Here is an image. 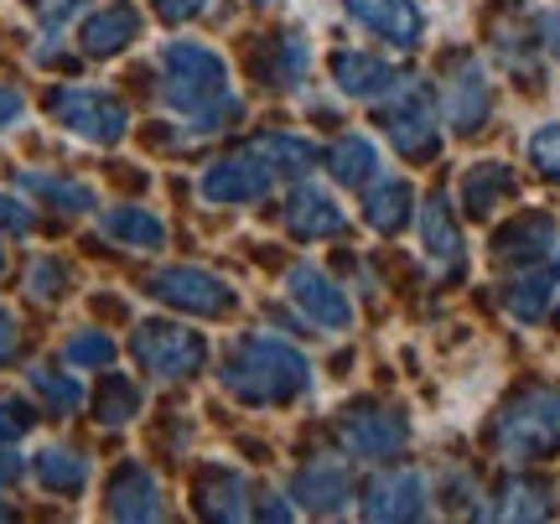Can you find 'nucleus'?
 Listing matches in <instances>:
<instances>
[{"label":"nucleus","instance_id":"nucleus-1","mask_svg":"<svg viewBox=\"0 0 560 524\" xmlns=\"http://www.w3.org/2000/svg\"><path fill=\"white\" fill-rule=\"evenodd\" d=\"M161 100L187 115L192 136H219L244 120V100L229 83V62L208 42H166L161 47Z\"/></svg>","mask_w":560,"mask_h":524},{"label":"nucleus","instance_id":"nucleus-2","mask_svg":"<svg viewBox=\"0 0 560 524\" xmlns=\"http://www.w3.org/2000/svg\"><path fill=\"white\" fill-rule=\"evenodd\" d=\"M219 380L244 405H291L312 384V363L296 343H285L276 333H255L229 353Z\"/></svg>","mask_w":560,"mask_h":524},{"label":"nucleus","instance_id":"nucleus-3","mask_svg":"<svg viewBox=\"0 0 560 524\" xmlns=\"http://www.w3.org/2000/svg\"><path fill=\"white\" fill-rule=\"evenodd\" d=\"M493 452L503 463H540L560 452V389L535 384L503 405V416L493 421Z\"/></svg>","mask_w":560,"mask_h":524},{"label":"nucleus","instance_id":"nucleus-4","mask_svg":"<svg viewBox=\"0 0 560 524\" xmlns=\"http://www.w3.org/2000/svg\"><path fill=\"white\" fill-rule=\"evenodd\" d=\"M384 130L405 162H431L441 156V100L425 79H400L395 94H384Z\"/></svg>","mask_w":560,"mask_h":524},{"label":"nucleus","instance_id":"nucleus-5","mask_svg":"<svg viewBox=\"0 0 560 524\" xmlns=\"http://www.w3.org/2000/svg\"><path fill=\"white\" fill-rule=\"evenodd\" d=\"M130 353H136V363L151 374V380L172 384V380L198 374L202 363H208V338L192 333V327H182V323H145V327H136Z\"/></svg>","mask_w":560,"mask_h":524},{"label":"nucleus","instance_id":"nucleus-6","mask_svg":"<svg viewBox=\"0 0 560 524\" xmlns=\"http://www.w3.org/2000/svg\"><path fill=\"white\" fill-rule=\"evenodd\" d=\"M276 182H280V172L270 166V156L249 141L244 151L219 156V162L208 166V172L198 177V193L208 202H219V208H244V202L270 198V193H276Z\"/></svg>","mask_w":560,"mask_h":524},{"label":"nucleus","instance_id":"nucleus-7","mask_svg":"<svg viewBox=\"0 0 560 524\" xmlns=\"http://www.w3.org/2000/svg\"><path fill=\"white\" fill-rule=\"evenodd\" d=\"M145 291H151L156 302L187 312V317H229V312L240 306V291L223 281V276L202 270V265H172V270H156Z\"/></svg>","mask_w":560,"mask_h":524},{"label":"nucleus","instance_id":"nucleus-8","mask_svg":"<svg viewBox=\"0 0 560 524\" xmlns=\"http://www.w3.org/2000/svg\"><path fill=\"white\" fill-rule=\"evenodd\" d=\"M338 436H342V452L353 463H389L400 457V446L410 442V421H405L395 405H348L338 421Z\"/></svg>","mask_w":560,"mask_h":524},{"label":"nucleus","instance_id":"nucleus-9","mask_svg":"<svg viewBox=\"0 0 560 524\" xmlns=\"http://www.w3.org/2000/svg\"><path fill=\"white\" fill-rule=\"evenodd\" d=\"M52 120L62 130H73L79 141H94V145H115L125 136V104L115 94H104V89H89V83H68L52 94Z\"/></svg>","mask_w":560,"mask_h":524},{"label":"nucleus","instance_id":"nucleus-10","mask_svg":"<svg viewBox=\"0 0 560 524\" xmlns=\"http://www.w3.org/2000/svg\"><path fill=\"white\" fill-rule=\"evenodd\" d=\"M285 296L301 306V317L317 333H348L353 327V302L327 270H317L312 260H301L285 270Z\"/></svg>","mask_w":560,"mask_h":524},{"label":"nucleus","instance_id":"nucleus-11","mask_svg":"<svg viewBox=\"0 0 560 524\" xmlns=\"http://www.w3.org/2000/svg\"><path fill=\"white\" fill-rule=\"evenodd\" d=\"M436 100H441V120L452 125L457 136L482 130L488 115H493V83H488V68H482L478 58H457V68L446 73Z\"/></svg>","mask_w":560,"mask_h":524},{"label":"nucleus","instance_id":"nucleus-12","mask_svg":"<svg viewBox=\"0 0 560 524\" xmlns=\"http://www.w3.org/2000/svg\"><path fill=\"white\" fill-rule=\"evenodd\" d=\"M431 514V488L416 467H389L363 488V520L395 524V520H425Z\"/></svg>","mask_w":560,"mask_h":524},{"label":"nucleus","instance_id":"nucleus-13","mask_svg":"<svg viewBox=\"0 0 560 524\" xmlns=\"http://www.w3.org/2000/svg\"><path fill=\"white\" fill-rule=\"evenodd\" d=\"M420 244H425V260L441 281H462L467 270V244H462V223L452 213V198L446 193H431L420 202Z\"/></svg>","mask_w":560,"mask_h":524},{"label":"nucleus","instance_id":"nucleus-14","mask_svg":"<svg viewBox=\"0 0 560 524\" xmlns=\"http://www.w3.org/2000/svg\"><path fill=\"white\" fill-rule=\"evenodd\" d=\"M280 219H285V229H291L296 240H338L342 229H348V208H342L322 182L296 177V187L285 193Z\"/></svg>","mask_w":560,"mask_h":524},{"label":"nucleus","instance_id":"nucleus-15","mask_svg":"<svg viewBox=\"0 0 560 524\" xmlns=\"http://www.w3.org/2000/svg\"><path fill=\"white\" fill-rule=\"evenodd\" d=\"M493 260L503 265H540V260H560V223L550 213H520L493 234Z\"/></svg>","mask_w":560,"mask_h":524},{"label":"nucleus","instance_id":"nucleus-16","mask_svg":"<svg viewBox=\"0 0 560 524\" xmlns=\"http://www.w3.org/2000/svg\"><path fill=\"white\" fill-rule=\"evenodd\" d=\"M291 499L312 514H342L353 504V467L348 457H312L291 484Z\"/></svg>","mask_w":560,"mask_h":524},{"label":"nucleus","instance_id":"nucleus-17","mask_svg":"<svg viewBox=\"0 0 560 524\" xmlns=\"http://www.w3.org/2000/svg\"><path fill=\"white\" fill-rule=\"evenodd\" d=\"M342 5L363 32H374L389 47H416L425 37V11L416 0H342Z\"/></svg>","mask_w":560,"mask_h":524},{"label":"nucleus","instance_id":"nucleus-18","mask_svg":"<svg viewBox=\"0 0 560 524\" xmlns=\"http://www.w3.org/2000/svg\"><path fill=\"white\" fill-rule=\"evenodd\" d=\"M560 260H540V265H520L509 286H503V312L514 323H540L550 302H556V286H560Z\"/></svg>","mask_w":560,"mask_h":524},{"label":"nucleus","instance_id":"nucleus-19","mask_svg":"<svg viewBox=\"0 0 560 524\" xmlns=\"http://www.w3.org/2000/svg\"><path fill=\"white\" fill-rule=\"evenodd\" d=\"M332 83H338L348 100L380 104L384 94L400 89V73L384 58H374V53H338V58H332Z\"/></svg>","mask_w":560,"mask_h":524},{"label":"nucleus","instance_id":"nucleus-20","mask_svg":"<svg viewBox=\"0 0 560 524\" xmlns=\"http://www.w3.org/2000/svg\"><path fill=\"white\" fill-rule=\"evenodd\" d=\"M363 223L374 229V234H400L405 223H410V208H416V187L405 177H374L363 187Z\"/></svg>","mask_w":560,"mask_h":524},{"label":"nucleus","instance_id":"nucleus-21","mask_svg":"<svg viewBox=\"0 0 560 524\" xmlns=\"http://www.w3.org/2000/svg\"><path fill=\"white\" fill-rule=\"evenodd\" d=\"M482 520H550L556 514V484L545 478H509L493 493V504L478 509Z\"/></svg>","mask_w":560,"mask_h":524},{"label":"nucleus","instance_id":"nucleus-22","mask_svg":"<svg viewBox=\"0 0 560 524\" xmlns=\"http://www.w3.org/2000/svg\"><path fill=\"white\" fill-rule=\"evenodd\" d=\"M136 32H140L136 5L109 0V5H100L94 16L83 21V53H89V58H115V53H125V47L136 42Z\"/></svg>","mask_w":560,"mask_h":524},{"label":"nucleus","instance_id":"nucleus-23","mask_svg":"<svg viewBox=\"0 0 560 524\" xmlns=\"http://www.w3.org/2000/svg\"><path fill=\"white\" fill-rule=\"evenodd\" d=\"M109 514L115 520H161V484L145 467H120L109 484Z\"/></svg>","mask_w":560,"mask_h":524},{"label":"nucleus","instance_id":"nucleus-24","mask_svg":"<svg viewBox=\"0 0 560 524\" xmlns=\"http://www.w3.org/2000/svg\"><path fill=\"white\" fill-rule=\"evenodd\" d=\"M509 193H514V166L509 162H478L462 177V208H467L472 219H488Z\"/></svg>","mask_w":560,"mask_h":524},{"label":"nucleus","instance_id":"nucleus-25","mask_svg":"<svg viewBox=\"0 0 560 524\" xmlns=\"http://www.w3.org/2000/svg\"><path fill=\"white\" fill-rule=\"evenodd\" d=\"M380 145L369 141V136H342L332 151H327V172H332V182H342V187H369V182L380 177Z\"/></svg>","mask_w":560,"mask_h":524},{"label":"nucleus","instance_id":"nucleus-26","mask_svg":"<svg viewBox=\"0 0 560 524\" xmlns=\"http://www.w3.org/2000/svg\"><path fill=\"white\" fill-rule=\"evenodd\" d=\"M244 493H249V488H244V478L234 467H208V473H202L198 499H202V514H208V520H244V514H249Z\"/></svg>","mask_w":560,"mask_h":524},{"label":"nucleus","instance_id":"nucleus-27","mask_svg":"<svg viewBox=\"0 0 560 524\" xmlns=\"http://www.w3.org/2000/svg\"><path fill=\"white\" fill-rule=\"evenodd\" d=\"M100 223L109 240L130 244V249H161V244H166V223H161L151 208H109Z\"/></svg>","mask_w":560,"mask_h":524},{"label":"nucleus","instance_id":"nucleus-28","mask_svg":"<svg viewBox=\"0 0 560 524\" xmlns=\"http://www.w3.org/2000/svg\"><path fill=\"white\" fill-rule=\"evenodd\" d=\"M32 473H37V484L47 493H79L89 484V463H83L79 452H68V446H42L37 457H32Z\"/></svg>","mask_w":560,"mask_h":524},{"label":"nucleus","instance_id":"nucleus-29","mask_svg":"<svg viewBox=\"0 0 560 524\" xmlns=\"http://www.w3.org/2000/svg\"><path fill=\"white\" fill-rule=\"evenodd\" d=\"M255 145L270 156V166L280 172V182H296L317 166V151H312V141H301V136H260Z\"/></svg>","mask_w":560,"mask_h":524},{"label":"nucleus","instance_id":"nucleus-30","mask_svg":"<svg viewBox=\"0 0 560 524\" xmlns=\"http://www.w3.org/2000/svg\"><path fill=\"white\" fill-rule=\"evenodd\" d=\"M21 187H26V193H37V198H47V202H58L62 213H89V208H94V193H89L83 182H62V177H47V172H26Z\"/></svg>","mask_w":560,"mask_h":524},{"label":"nucleus","instance_id":"nucleus-31","mask_svg":"<svg viewBox=\"0 0 560 524\" xmlns=\"http://www.w3.org/2000/svg\"><path fill=\"white\" fill-rule=\"evenodd\" d=\"M306 62H312L306 42H301V37H280L276 47H270L265 73H270V83H276V89H296V83L306 79Z\"/></svg>","mask_w":560,"mask_h":524},{"label":"nucleus","instance_id":"nucleus-32","mask_svg":"<svg viewBox=\"0 0 560 524\" xmlns=\"http://www.w3.org/2000/svg\"><path fill=\"white\" fill-rule=\"evenodd\" d=\"M136 410H140V389L130 380H120V374H109V384H104V395H100V421L125 426Z\"/></svg>","mask_w":560,"mask_h":524},{"label":"nucleus","instance_id":"nucleus-33","mask_svg":"<svg viewBox=\"0 0 560 524\" xmlns=\"http://www.w3.org/2000/svg\"><path fill=\"white\" fill-rule=\"evenodd\" d=\"M32 389L47 395L52 410H79L83 405V384L73 374H52V369H32Z\"/></svg>","mask_w":560,"mask_h":524},{"label":"nucleus","instance_id":"nucleus-34","mask_svg":"<svg viewBox=\"0 0 560 524\" xmlns=\"http://www.w3.org/2000/svg\"><path fill=\"white\" fill-rule=\"evenodd\" d=\"M68 363H73V369H109V363H115V343H109L104 333H79V338L68 343Z\"/></svg>","mask_w":560,"mask_h":524},{"label":"nucleus","instance_id":"nucleus-35","mask_svg":"<svg viewBox=\"0 0 560 524\" xmlns=\"http://www.w3.org/2000/svg\"><path fill=\"white\" fill-rule=\"evenodd\" d=\"M529 162L540 166L550 182H560V120L556 125H540V130L529 136Z\"/></svg>","mask_w":560,"mask_h":524},{"label":"nucleus","instance_id":"nucleus-36","mask_svg":"<svg viewBox=\"0 0 560 524\" xmlns=\"http://www.w3.org/2000/svg\"><path fill=\"white\" fill-rule=\"evenodd\" d=\"M26 286H32V296H37V302H52L62 286H68V270L52 265V260H37L32 265V276H26Z\"/></svg>","mask_w":560,"mask_h":524},{"label":"nucleus","instance_id":"nucleus-37","mask_svg":"<svg viewBox=\"0 0 560 524\" xmlns=\"http://www.w3.org/2000/svg\"><path fill=\"white\" fill-rule=\"evenodd\" d=\"M32 405H21V400H0V442H16V436H26L32 431Z\"/></svg>","mask_w":560,"mask_h":524},{"label":"nucleus","instance_id":"nucleus-38","mask_svg":"<svg viewBox=\"0 0 560 524\" xmlns=\"http://www.w3.org/2000/svg\"><path fill=\"white\" fill-rule=\"evenodd\" d=\"M0 223H5L11 234H26V229H32V208L21 198H5V193H0Z\"/></svg>","mask_w":560,"mask_h":524},{"label":"nucleus","instance_id":"nucleus-39","mask_svg":"<svg viewBox=\"0 0 560 524\" xmlns=\"http://www.w3.org/2000/svg\"><path fill=\"white\" fill-rule=\"evenodd\" d=\"M73 11H83V0H37L42 26H52V32H58V26H62L68 16H73Z\"/></svg>","mask_w":560,"mask_h":524},{"label":"nucleus","instance_id":"nucleus-40","mask_svg":"<svg viewBox=\"0 0 560 524\" xmlns=\"http://www.w3.org/2000/svg\"><path fill=\"white\" fill-rule=\"evenodd\" d=\"M202 5H208V0H156V11H161L166 21H192Z\"/></svg>","mask_w":560,"mask_h":524},{"label":"nucleus","instance_id":"nucleus-41","mask_svg":"<svg viewBox=\"0 0 560 524\" xmlns=\"http://www.w3.org/2000/svg\"><path fill=\"white\" fill-rule=\"evenodd\" d=\"M540 42L560 58V11H545L540 16Z\"/></svg>","mask_w":560,"mask_h":524},{"label":"nucleus","instance_id":"nucleus-42","mask_svg":"<svg viewBox=\"0 0 560 524\" xmlns=\"http://www.w3.org/2000/svg\"><path fill=\"white\" fill-rule=\"evenodd\" d=\"M16 353V317L11 312H0V363Z\"/></svg>","mask_w":560,"mask_h":524},{"label":"nucleus","instance_id":"nucleus-43","mask_svg":"<svg viewBox=\"0 0 560 524\" xmlns=\"http://www.w3.org/2000/svg\"><path fill=\"white\" fill-rule=\"evenodd\" d=\"M11 120H21V94L16 89H0V130Z\"/></svg>","mask_w":560,"mask_h":524},{"label":"nucleus","instance_id":"nucleus-44","mask_svg":"<svg viewBox=\"0 0 560 524\" xmlns=\"http://www.w3.org/2000/svg\"><path fill=\"white\" fill-rule=\"evenodd\" d=\"M16 478H21L16 452H5V446H0V484H16Z\"/></svg>","mask_w":560,"mask_h":524},{"label":"nucleus","instance_id":"nucleus-45","mask_svg":"<svg viewBox=\"0 0 560 524\" xmlns=\"http://www.w3.org/2000/svg\"><path fill=\"white\" fill-rule=\"evenodd\" d=\"M255 5H270V0H255Z\"/></svg>","mask_w":560,"mask_h":524},{"label":"nucleus","instance_id":"nucleus-46","mask_svg":"<svg viewBox=\"0 0 560 524\" xmlns=\"http://www.w3.org/2000/svg\"><path fill=\"white\" fill-rule=\"evenodd\" d=\"M556 302H560V286H556Z\"/></svg>","mask_w":560,"mask_h":524},{"label":"nucleus","instance_id":"nucleus-47","mask_svg":"<svg viewBox=\"0 0 560 524\" xmlns=\"http://www.w3.org/2000/svg\"><path fill=\"white\" fill-rule=\"evenodd\" d=\"M0 520H5V509H0Z\"/></svg>","mask_w":560,"mask_h":524},{"label":"nucleus","instance_id":"nucleus-48","mask_svg":"<svg viewBox=\"0 0 560 524\" xmlns=\"http://www.w3.org/2000/svg\"><path fill=\"white\" fill-rule=\"evenodd\" d=\"M0 265H5V255H0Z\"/></svg>","mask_w":560,"mask_h":524}]
</instances>
